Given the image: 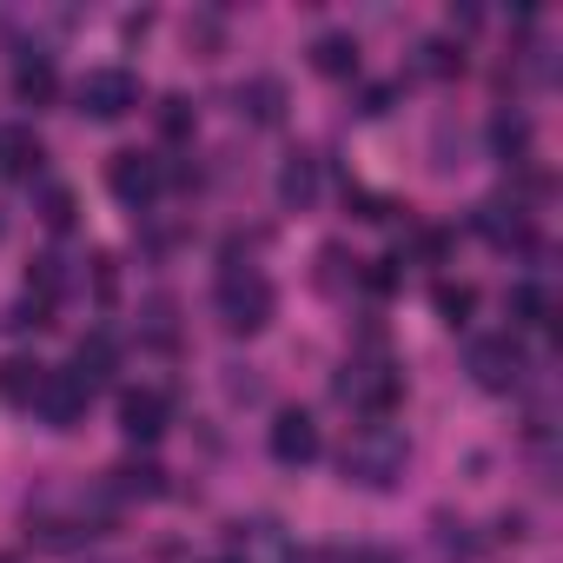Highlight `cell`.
Returning <instances> with one entry per match:
<instances>
[{"label": "cell", "mask_w": 563, "mask_h": 563, "mask_svg": "<svg viewBox=\"0 0 563 563\" xmlns=\"http://www.w3.org/2000/svg\"><path fill=\"white\" fill-rule=\"evenodd\" d=\"M405 464H411V438H405L398 424H385V418L358 424V431L345 438V451H339V471H345V484H358V490H391V484L405 477Z\"/></svg>", "instance_id": "cell-1"}, {"label": "cell", "mask_w": 563, "mask_h": 563, "mask_svg": "<svg viewBox=\"0 0 563 563\" xmlns=\"http://www.w3.org/2000/svg\"><path fill=\"white\" fill-rule=\"evenodd\" d=\"M212 312H219V325H225L232 339H252V332L272 325L278 292H272V278H265L258 265H225L219 286H212Z\"/></svg>", "instance_id": "cell-2"}, {"label": "cell", "mask_w": 563, "mask_h": 563, "mask_svg": "<svg viewBox=\"0 0 563 563\" xmlns=\"http://www.w3.org/2000/svg\"><path fill=\"white\" fill-rule=\"evenodd\" d=\"M398 391H405V372L372 345V352H352V365L339 372V398L352 405V411H365V418H385L391 405H398Z\"/></svg>", "instance_id": "cell-3"}, {"label": "cell", "mask_w": 563, "mask_h": 563, "mask_svg": "<svg viewBox=\"0 0 563 563\" xmlns=\"http://www.w3.org/2000/svg\"><path fill=\"white\" fill-rule=\"evenodd\" d=\"M464 372H471L477 391H517L523 372H530V358H523V345H517L510 332H490V339H471Z\"/></svg>", "instance_id": "cell-4"}, {"label": "cell", "mask_w": 563, "mask_h": 563, "mask_svg": "<svg viewBox=\"0 0 563 563\" xmlns=\"http://www.w3.org/2000/svg\"><path fill=\"white\" fill-rule=\"evenodd\" d=\"M74 107L87 120H126L140 107V74H126V67H87L80 87H74Z\"/></svg>", "instance_id": "cell-5"}, {"label": "cell", "mask_w": 563, "mask_h": 563, "mask_svg": "<svg viewBox=\"0 0 563 563\" xmlns=\"http://www.w3.org/2000/svg\"><path fill=\"white\" fill-rule=\"evenodd\" d=\"M107 186H113V199H120V206L146 212V206L159 199V186H166V166H159L153 153H113V166H107Z\"/></svg>", "instance_id": "cell-6"}, {"label": "cell", "mask_w": 563, "mask_h": 563, "mask_svg": "<svg viewBox=\"0 0 563 563\" xmlns=\"http://www.w3.org/2000/svg\"><path fill=\"white\" fill-rule=\"evenodd\" d=\"M87 405H93V391H87L74 372H47V385H41V398H34V418H41L47 431H74V424H87Z\"/></svg>", "instance_id": "cell-7"}, {"label": "cell", "mask_w": 563, "mask_h": 563, "mask_svg": "<svg viewBox=\"0 0 563 563\" xmlns=\"http://www.w3.org/2000/svg\"><path fill=\"white\" fill-rule=\"evenodd\" d=\"M166 418H173V405H166V391H159V385H133V391L120 398V431H126L133 444L166 438Z\"/></svg>", "instance_id": "cell-8"}, {"label": "cell", "mask_w": 563, "mask_h": 563, "mask_svg": "<svg viewBox=\"0 0 563 563\" xmlns=\"http://www.w3.org/2000/svg\"><path fill=\"white\" fill-rule=\"evenodd\" d=\"M272 457L286 464V471H299V464H312L319 457V424H312V411H278L272 418Z\"/></svg>", "instance_id": "cell-9"}, {"label": "cell", "mask_w": 563, "mask_h": 563, "mask_svg": "<svg viewBox=\"0 0 563 563\" xmlns=\"http://www.w3.org/2000/svg\"><path fill=\"white\" fill-rule=\"evenodd\" d=\"M41 159H47V146L27 120L0 126V179H41Z\"/></svg>", "instance_id": "cell-10"}, {"label": "cell", "mask_w": 563, "mask_h": 563, "mask_svg": "<svg viewBox=\"0 0 563 563\" xmlns=\"http://www.w3.org/2000/svg\"><path fill=\"white\" fill-rule=\"evenodd\" d=\"M319 199V153H286V166H278V206L286 212H306Z\"/></svg>", "instance_id": "cell-11"}, {"label": "cell", "mask_w": 563, "mask_h": 563, "mask_svg": "<svg viewBox=\"0 0 563 563\" xmlns=\"http://www.w3.org/2000/svg\"><path fill=\"white\" fill-rule=\"evenodd\" d=\"M41 385H47V365L41 358H0V405H14V411H34V398H41Z\"/></svg>", "instance_id": "cell-12"}, {"label": "cell", "mask_w": 563, "mask_h": 563, "mask_svg": "<svg viewBox=\"0 0 563 563\" xmlns=\"http://www.w3.org/2000/svg\"><path fill=\"white\" fill-rule=\"evenodd\" d=\"M239 113H245L252 126H278V120H286V87H278L272 74H252V80L239 87Z\"/></svg>", "instance_id": "cell-13"}, {"label": "cell", "mask_w": 563, "mask_h": 563, "mask_svg": "<svg viewBox=\"0 0 563 563\" xmlns=\"http://www.w3.org/2000/svg\"><path fill=\"white\" fill-rule=\"evenodd\" d=\"M477 232H484L490 245H523V239H530V219H523L517 206H504V199H484V206H477Z\"/></svg>", "instance_id": "cell-14"}, {"label": "cell", "mask_w": 563, "mask_h": 563, "mask_svg": "<svg viewBox=\"0 0 563 563\" xmlns=\"http://www.w3.org/2000/svg\"><path fill=\"white\" fill-rule=\"evenodd\" d=\"M312 67H319L325 80H352V74H358V41H352V34H319V41H312Z\"/></svg>", "instance_id": "cell-15"}, {"label": "cell", "mask_w": 563, "mask_h": 563, "mask_svg": "<svg viewBox=\"0 0 563 563\" xmlns=\"http://www.w3.org/2000/svg\"><path fill=\"white\" fill-rule=\"evenodd\" d=\"M54 87H60V80H54V60H47V54H27V60L14 67V93H21L27 107H47Z\"/></svg>", "instance_id": "cell-16"}, {"label": "cell", "mask_w": 563, "mask_h": 563, "mask_svg": "<svg viewBox=\"0 0 563 563\" xmlns=\"http://www.w3.org/2000/svg\"><path fill=\"white\" fill-rule=\"evenodd\" d=\"M74 378H80L87 391L113 378V339H107V332H93V339H80V352H74Z\"/></svg>", "instance_id": "cell-17"}, {"label": "cell", "mask_w": 563, "mask_h": 563, "mask_svg": "<svg viewBox=\"0 0 563 563\" xmlns=\"http://www.w3.org/2000/svg\"><path fill=\"white\" fill-rule=\"evenodd\" d=\"M438 556H444V563H471V556H477V537H471L464 517H457V523L438 517Z\"/></svg>", "instance_id": "cell-18"}, {"label": "cell", "mask_w": 563, "mask_h": 563, "mask_svg": "<svg viewBox=\"0 0 563 563\" xmlns=\"http://www.w3.org/2000/svg\"><path fill=\"white\" fill-rule=\"evenodd\" d=\"M431 306H438V319H444V325H464V319L477 312V292H471V286H451V278H444V286L431 292Z\"/></svg>", "instance_id": "cell-19"}, {"label": "cell", "mask_w": 563, "mask_h": 563, "mask_svg": "<svg viewBox=\"0 0 563 563\" xmlns=\"http://www.w3.org/2000/svg\"><path fill=\"white\" fill-rule=\"evenodd\" d=\"M543 312H550V292L543 286H510V325H543Z\"/></svg>", "instance_id": "cell-20"}, {"label": "cell", "mask_w": 563, "mask_h": 563, "mask_svg": "<svg viewBox=\"0 0 563 563\" xmlns=\"http://www.w3.org/2000/svg\"><path fill=\"white\" fill-rule=\"evenodd\" d=\"M490 146H497V159H523V153H530V126H523V120H510V113H497Z\"/></svg>", "instance_id": "cell-21"}, {"label": "cell", "mask_w": 563, "mask_h": 563, "mask_svg": "<svg viewBox=\"0 0 563 563\" xmlns=\"http://www.w3.org/2000/svg\"><path fill=\"white\" fill-rule=\"evenodd\" d=\"M457 67H464V47H451V41H424V47H418V74H438V80H444V74H457Z\"/></svg>", "instance_id": "cell-22"}, {"label": "cell", "mask_w": 563, "mask_h": 563, "mask_svg": "<svg viewBox=\"0 0 563 563\" xmlns=\"http://www.w3.org/2000/svg\"><path fill=\"white\" fill-rule=\"evenodd\" d=\"M120 477V490H140V497H159L166 490V471L159 464H126V471H113Z\"/></svg>", "instance_id": "cell-23"}, {"label": "cell", "mask_w": 563, "mask_h": 563, "mask_svg": "<svg viewBox=\"0 0 563 563\" xmlns=\"http://www.w3.org/2000/svg\"><path fill=\"white\" fill-rule=\"evenodd\" d=\"M47 312H54V306H47V299H34V292H27V299H21V306H14V319H8V325H14V332H41V325H47Z\"/></svg>", "instance_id": "cell-24"}, {"label": "cell", "mask_w": 563, "mask_h": 563, "mask_svg": "<svg viewBox=\"0 0 563 563\" xmlns=\"http://www.w3.org/2000/svg\"><path fill=\"white\" fill-rule=\"evenodd\" d=\"M41 206H47V225H54V232H60V225H74V192H67V186H47V199H41Z\"/></svg>", "instance_id": "cell-25"}, {"label": "cell", "mask_w": 563, "mask_h": 563, "mask_svg": "<svg viewBox=\"0 0 563 563\" xmlns=\"http://www.w3.org/2000/svg\"><path fill=\"white\" fill-rule=\"evenodd\" d=\"M286 563H385V556H358V550H299Z\"/></svg>", "instance_id": "cell-26"}, {"label": "cell", "mask_w": 563, "mask_h": 563, "mask_svg": "<svg viewBox=\"0 0 563 563\" xmlns=\"http://www.w3.org/2000/svg\"><path fill=\"white\" fill-rule=\"evenodd\" d=\"M159 120H166V133L179 140V133H186V100H166V113H159Z\"/></svg>", "instance_id": "cell-27"}, {"label": "cell", "mask_w": 563, "mask_h": 563, "mask_svg": "<svg viewBox=\"0 0 563 563\" xmlns=\"http://www.w3.org/2000/svg\"><path fill=\"white\" fill-rule=\"evenodd\" d=\"M93 563H120V556H93Z\"/></svg>", "instance_id": "cell-28"}, {"label": "cell", "mask_w": 563, "mask_h": 563, "mask_svg": "<svg viewBox=\"0 0 563 563\" xmlns=\"http://www.w3.org/2000/svg\"><path fill=\"white\" fill-rule=\"evenodd\" d=\"M0 232H8V219H0Z\"/></svg>", "instance_id": "cell-29"}, {"label": "cell", "mask_w": 563, "mask_h": 563, "mask_svg": "<svg viewBox=\"0 0 563 563\" xmlns=\"http://www.w3.org/2000/svg\"><path fill=\"white\" fill-rule=\"evenodd\" d=\"M0 563H14V556H0Z\"/></svg>", "instance_id": "cell-30"}]
</instances>
